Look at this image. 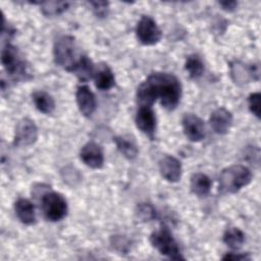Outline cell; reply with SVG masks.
Returning <instances> with one entry per match:
<instances>
[{
	"label": "cell",
	"instance_id": "obj_28",
	"mask_svg": "<svg viewBox=\"0 0 261 261\" xmlns=\"http://www.w3.org/2000/svg\"><path fill=\"white\" fill-rule=\"evenodd\" d=\"M219 4L222 7V9L225 11H232L236 9L238 5L236 1H224V2H219Z\"/></svg>",
	"mask_w": 261,
	"mask_h": 261
},
{
	"label": "cell",
	"instance_id": "obj_9",
	"mask_svg": "<svg viewBox=\"0 0 261 261\" xmlns=\"http://www.w3.org/2000/svg\"><path fill=\"white\" fill-rule=\"evenodd\" d=\"M181 122L185 136L191 142H200L205 138V124L197 115L187 113L184 115Z\"/></svg>",
	"mask_w": 261,
	"mask_h": 261
},
{
	"label": "cell",
	"instance_id": "obj_2",
	"mask_svg": "<svg viewBox=\"0 0 261 261\" xmlns=\"http://www.w3.org/2000/svg\"><path fill=\"white\" fill-rule=\"evenodd\" d=\"M251 180L252 172L247 166L241 164L231 165L224 168L219 174V191L234 194L248 186Z\"/></svg>",
	"mask_w": 261,
	"mask_h": 261
},
{
	"label": "cell",
	"instance_id": "obj_18",
	"mask_svg": "<svg viewBox=\"0 0 261 261\" xmlns=\"http://www.w3.org/2000/svg\"><path fill=\"white\" fill-rule=\"evenodd\" d=\"M211 189V180L204 173H194L191 177V190L192 192L199 196L205 197L209 194Z\"/></svg>",
	"mask_w": 261,
	"mask_h": 261
},
{
	"label": "cell",
	"instance_id": "obj_19",
	"mask_svg": "<svg viewBox=\"0 0 261 261\" xmlns=\"http://www.w3.org/2000/svg\"><path fill=\"white\" fill-rule=\"evenodd\" d=\"M33 101L36 106V108L44 113V114H50L55 109V102L51 95L44 91H37L33 94Z\"/></svg>",
	"mask_w": 261,
	"mask_h": 261
},
{
	"label": "cell",
	"instance_id": "obj_23",
	"mask_svg": "<svg viewBox=\"0 0 261 261\" xmlns=\"http://www.w3.org/2000/svg\"><path fill=\"white\" fill-rule=\"evenodd\" d=\"M42 8V12L46 16H53L58 15L65 10L68 9L70 3L64 1H49V2H42L40 3Z\"/></svg>",
	"mask_w": 261,
	"mask_h": 261
},
{
	"label": "cell",
	"instance_id": "obj_15",
	"mask_svg": "<svg viewBox=\"0 0 261 261\" xmlns=\"http://www.w3.org/2000/svg\"><path fill=\"white\" fill-rule=\"evenodd\" d=\"M94 81L96 88L101 91H107L111 89L115 84L113 71L106 63H100L95 68Z\"/></svg>",
	"mask_w": 261,
	"mask_h": 261
},
{
	"label": "cell",
	"instance_id": "obj_11",
	"mask_svg": "<svg viewBox=\"0 0 261 261\" xmlns=\"http://www.w3.org/2000/svg\"><path fill=\"white\" fill-rule=\"evenodd\" d=\"M80 157L82 161L89 167L98 169L103 166L104 154L102 148L95 142H89L81 150Z\"/></svg>",
	"mask_w": 261,
	"mask_h": 261
},
{
	"label": "cell",
	"instance_id": "obj_25",
	"mask_svg": "<svg viewBox=\"0 0 261 261\" xmlns=\"http://www.w3.org/2000/svg\"><path fill=\"white\" fill-rule=\"evenodd\" d=\"M260 99L261 95L259 92L252 93L248 98L249 109L257 118H260Z\"/></svg>",
	"mask_w": 261,
	"mask_h": 261
},
{
	"label": "cell",
	"instance_id": "obj_17",
	"mask_svg": "<svg viewBox=\"0 0 261 261\" xmlns=\"http://www.w3.org/2000/svg\"><path fill=\"white\" fill-rule=\"evenodd\" d=\"M95 66L91 59L88 56L83 55L76 65L74 66L72 72L77 76L81 82H88L92 77H94L95 73Z\"/></svg>",
	"mask_w": 261,
	"mask_h": 261
},
{
	"label": "cell",
	"instance_id": "obj_26",
	"mask_svg": "<svg viewBox=\"0 0 261 261\" xmlns=\"http://www.w3.org/2000/svg\"><path fill=\"white\" fill-rule=\"evenodd\" d=\"M90 5L92 6L93 11L97 16L104 17L107 15L108 12V2L104 1H92L90 2Z\"/></svg>",
	"mask_w": 261,
	"mask_h": 261
},
{
	"label": "cell",
	"instance_id": "obj_6",
	"mask_svg": "<svg viewBox=\"0 0 261 261\" xmlns=\"http://www.w3.org/2000/svg\"><path fill=\"white\" fill-rule=\"evenodd\" d=\"M1 63L8 74L15 79L24 77L27 74V65L20 57L17 48L6 44L1 52Z\"/></svg>",
	"mask_w": 261,
	"mask_h": 261
},
{
	"label": "cell",
	"instance_id": "obj_3",
	"mask_svg": "<svg viewBox=\"0 0 261 261\" xmlns=\"http://www.w3.org/2000/svg\"><path fill=\"white\" fill-rule=\"evenodd\" d=\"M54 60L67 71L73 70L83 55L79 54L75 39L72 36H61L54 44Z\"/></svg>",
	"mask_w": 261,
	"mask_h": 261
},
{
	"label": "cell",
	"instance_id": "obj_13",
	"mask_svg": "<svg viewBox=\"0 0 261 261\" xmlns=\"http://www.w3.org/2000/svg\"><path fill=\"white\" fill-rule=\"evenodd\" d=\"M76 104L80 112L86 116H91L96 109V99L93 92L87 86H80L75 93Z\"/></svg>",
	"mask_w": 261,
	"mask_h": 261
},
{
	"label": "cell",
	"instance_id": "obj_5",
	"mask_svg": "<svg viewBox=\"0 0 261 261\" xmlns=\"http://www.w3.org/2000/svg\"><path fill=\"white\" fill-rule=\"evenodd\" d=\"M41 207L45 218L49 221H59L67 214V202L57 192H46L41 199Z\"/></svg>",
	"mask_w": 261,
	"mask_h": 261
},
{
	"label": "cell",
	"instance_id": "obj_8",
	"mask_svg": "<svg viewBox=\"0 0 261 261\" xmlns=\"http://www.w3.org/2000/svg\"><path fill=\"white\" fill-rule=\"evenodd\" d=\"M38 138V128L35 122L30 118H22L19 120L15 127L14 145L16 146H30L33 145Z\"/></svg>",
	"mask_w": 261,
	"mask_h": 261
},
{
	"label": "cell",
	"instance_id": "obj_22",
	"mask_svg": "<svg viewBox=\"0 0 261 261\" xmlns=\"http://www.w3.org/2000/svg\"><path fill=\"white\" fill-rule=\"evenodd\" d=\"M185 69L192 79H199L204 72V63L197 54H192L186 60Z\"/></svg>",
	"mask_w": 261,
	"mask_h": 261
},
{
	"label": "cell",
	"instance_id": "obj_24",
	"mask_svg": "<svg viewBox=\"0 0 261 261\" xmlns=\"http://www.w3.org/2000/svg\"><path fill=\"white\" fill-rule=\"evenodd\" d=\"M138 217L143 220V221H149L155 216V210L150 204H141L138 206V211H137Z\"/></svg>",
	"mask_w": 261,
	"mask_h": 261
},
{
	"label": "cell",
	"instance_id": "obj_4",
	"mask_svg": "<svg viewBox=\"0 0 261 261\" xmlns=\"http://www.w3.org/2000/svg\"><path fill=\"white\" fill-rule=\"evenodd\" d=\"M150 242L161 255L172 260H184L179 247L167 227L162 226L153 231L150 236Z\"/></svg>",
	"mask_w": 261,
	"mask_h": 261
},
{
	"label": "cell",
	"instance_id": "obj_7",
	"mask_svg": "<svg viewBox=\"0 0 261 261\" xmlns=\"http://www.w3.org/2000/svg\"><path fill=\"white\" fill-rule=\"evenodd\" d=\"M136 36L139 42L146 46L157 44L162 37L161 30L149 15H143L137 23Z\"/></svg>",
	"mask_w": 261,
	"mask_h": 261
},
{
	"label": "cell",
	"instance_id": "obj_1",
	"mask_svg": "<svg viewBox=\"0 0 261 261\" xmlns=\"http://www.w3.org/2000/svg\"><path fill=\"white\" fill-rule=\"evenodd\" d=\"M181 97V85L172 73L153 72L137 90V101L140 106H152L159 100L161 106L173 110Z\"/></svg>",
	"mask_w": 261,
	"mask_h": 261
},
{
	"label": "cell",
	"instance_id": "obj_12",
	"mask_svg": "<svg viewBox=\"0 0 261 261\" xmlns=\"http://www.w3.org/2000/svg\"><path fill=\"white\" fill-rule=\"evenodd\" d=\"M159 170L165 180L176 182L181 176L180 161L173 156H165L159 162Z\"/></svg>",
	"mask_w": 261,
	"mask_h": 261
},
{
	"label": "cell",
	"instance_id": "obj_16",
	"mask_svg": "<svg viewBox=\"0 0 261 261\" xmlns=\"http://www.w3.org/2000/svg\"><path fill=\"white\" fill-rule=\"evenodd\" d=\"M14 210L17 218L23 224H33L36 221V212L33 203L24 198H19L14 204Z\"/></svg>",
	"mask_w": 261,
	"mask_h": 261
},
{
	"label": "cell",
	"instance_id": "obj_21",
	"mask_svg": "<svg viewBox=\"0 0 261 261\" xmlns=\"http://www.w3.org/2000/svg\"><path fill=\"white\" fill-rule=\"evenodd\" d=\"M225 245H227L232 250H238L242 247L245 242V234L244 232L238 227H230L227 228L222 238Z\"/></svg>",
	"mask_w": 261,
	"mask_h": 261
},
{
	"label": "cell",
	"instance_id": "obj_10",
	"mask_svg": "<svg viewBox=\"0 0 261 261\" xmlns=\"http://www.w3.org/2000/svg\"><path fill=\"white\" fill-rule=\"evenodd\" d=\"M136 125L146 136L153 139L156 129V116L152 107L140 106L136 114Z\"/></svg>",
	"mask_w": 261,
	"mask_h": 261
},
{
	"label": "cell",
	"instance_id": "obj_20",
	"mask_svg": "<svg viewBox=\"0 0 261 261\" xmlns=\"http://www.w3.org/2000/svg\"><path fill=\"white\" fill-rule=\"evenodd\" d=\"M114 143L116 145V148L118 151L127 159H134L138 155V148L137 145L133 140H129V138H125L122 136L115 137Z\"/></svg>",
	"mask_w": 261,
	"mask_h": 261
},
{
	"label": "cell",
	"instance_id": "obj_27",
	"mask_svg": "<svg viewBox=\"0 0 261 261\" xmlns=\"http://www.w3.org/2000/svg\"><path fill=\"white\" fill-rule=\"evenodd\" d=\"M250 256L248 254H241V253H227L225 256L222 257V260H250Z\"/></svg>",
	"mask_w": 261,
	"mask_h": 261
},
{
	"label": "cell",
	"instance_id": "obj_14",
	"mask_svg": "<svg viewBox=\"0 0 261 261\" xmlns=\"http://www.w3.org/2000/svg\"><path fill=\"white\" fill-rule=\"evenodd\" d=\"M209 122L216 134L224 135L229 130L232 124V114L223 107L217 108L211 113Z\"/></svg>",
	"mask_w": 261,
	"mask_h": 261
}]
</instances>
